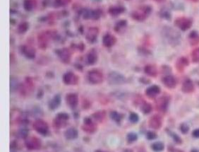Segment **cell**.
I'll list each match as a JSON object with an SVG mask.
<instances>
[{
  "instance_id": "1",
  "label": "cell",
  "mask_w": 199,
  "mask_h": 152,
  "mask_svg": "<svg viewBox=\"0 0 199 152\" xmlns=\"http://www.w3.org/2000/svg\"><path fill=\"white\" fill-rule=\"evenodd\" d=\"M163 35L165 40L171 45H177L180 42L181 35L174 28L165 27L163 29Z\"/></svg>"
},
{
  "instance_id": "2",
  "label": "cell",
  "mask_w": 199,
  "mask_h": 152,
  "mask_svg": "<svg viewBox=\"0 0 199 152\" xmlns=\"http://www.w3.org/2000/svg\"><path fill=\"white\" fill-rule=\"evenodd\" d=\"M151 11H152V9H151L150 6H142L139 7L138 9L134 10L132 12L131 17L136 21H145L148 16L150 14Z\"/></svg>"
},
{
  "instance_id": "3",
  "label": "cell",
  "mask_w": 199,
  "mask_h": 152,
  "mask_svg": "<svg viewBox=\"0 0 199 152\" xmlns=\"http://www.w3.org/2000/svg\"><path fill=\"white\" fill-rule=\"evenodd\" d=\"M107 81L111 85H121L126 82V78L119 72H112L107 76Z\"/></svg>"
},
{
  "instance_id": "4",
  "label": "cell",
  "mask_w": 199,
  "mask_h": 152,
  "mask_svg": "<svg viewBox=\"0 0 199 152\" xmlns=\"http://www.w3.org/2000/svg\"><path fill=\"white\" fill-rule=\"evenodd\" d=\"M88 79L91 84H99L103 81L104 76L100 70H93L88 73Z\"/></svg>"
},
{
  "instance_id": "5",
  "label": "cell",
  "mask_w": 199,
  "mask_h": 152,
  "mask_svg": "<svg viewBox=\"0 0 199 152\" xmlns=\"http://www.w3.org/2000/svg\"><path fill=\"white\" fill-rule=\"evenodd\" d=\"M174 23L176 26L183 31H187L192 26V21L191 19L184 16L177 18Z\"/></svg>"
},
{
  "instance_id": "6",
  "label": "cell",
  "mask_w": 199,
  "mask_h": 152,
  "mask_svg": "<svg viewBox=\"0 0 199 152\" xmlns=\"http://www.w3.org/2000/svg\"><path fill=\"white\" fill-rule=\"evenodd\" d=\"M52 37V31H45L41 33L38 37V45L41 49H45L48 45L49 40Z\"/></svg>"
},
{
  "instance_id": "7",
  "label": "cell",
  "mask_w": 199,
  "mask_h": 152,
  "mask_svg": "<svg viewBox=\"0 0 199 152\" xmlns=\"http://www.w3.org/2000/svg\"><path fill=\"white\" fill-rule=\"evenodd\" d=\"M33 129L42 135H46L48 132L49 127L47 123L42 120H37L33 125Z\"/></svg>"
},
{
  "instance_id": "8",
  "label": "cell",
  "mask_w": 199,
  "mask_h": 152,
  "mask_svg": "<svg viewBox=\"0 0 199 152\" xmlns=\"http://www.w3.org/2000/svg\"><path fill=\"white\" fill-rule=\"evenodd\" d=\"M26 146L30 150L39 149L41 147V141L36 137H31L28 138L26 141Z\"/></svg>"
},
{
  "instance_id": "9",
  "label": "cell",
  "mask_w": 199,
  "mask_h": 152,
  "mask_svg": "<svg viewBox=\"0 0 199 152\" xmlns=\"http://www.w3.org/2000/svg\"><path fill=\"white\" fill-rule=\"evenodd\" d=\"M69 119V115L67 113H59L54 120V125L57 127H62L65 126L66 122Z\"/></svg>"
},
{
  "instance_id": "10",
  "label": "cell",
  "mask_w": 199,
  "mask_h": 152,
  "mask_svg": "<svg viewBox=\"0 0 199 152\" xmlns=\"http://www.w3.org/2000/svg\"><path fill=\"white\" fill-rule=\"evenodd\" d=\"M63 81L66 85H76L78 82V77L73 72H67L63 76Z\"/></svg>"
},
{
  "instance_id": "11",
  "label": "cell",
  "mask_w": 199,
  "mask_h": 152,
  "mask_svg": "<svg viewBox=\"0 0 199 152\" xmlns=\"http://www.w3.org/2000/svg\"><path fill=\"white\" fill-rule=\"evenodd\" d=\"M162 124H163V120H162L161 117L158 115H155L151 117L148 122L150 127L155 129V130L160 129L162 126Z\"/></svg>"
},
{
  "instance_id": "12",
  "label": "cell",
  "mask_w": 199,
  "mask_h": 152,
  "mask_svg": "<svg viewBox=\"0 0 199 152\" xmlns=\"http://www.w3.org/2000/svg\"><path fill=\"white\" fill-rule=\"evenodd\" d=\"M58 56L60 58L61 62L65 64L70 62L71 57V54L70 50L67 48H63L58 52Z\"/></svg>"
},
{
  "instance_id": "13",
  "label": "cell",
  "mask_w": 199,
  "mask_h": 152,
  "mask_svg": "<svg viewBox=\"0 0 199 152\" xmlns=\"http://www.w3.org/2000/svg\"><path fill=\"white\" fill-rule=\"evenodd\" d=\"M98 33H99V31L96 27H91L88 28L87 33H86V40L89 42H94L97 40V38H98Z\"/></svg>"
},
{
  "instance_id": "14",
  "label": "cell",
  "mask_w": 199,
  "mask_h": 152,
  "mask_svg": "<svg viewBox=\"0 0 199 152\" xmlns=\"http://www.w3.org/2000/svg\"><path fill=\"white\" fill-rule=\"evenodd\" d=\"M82 129L88 133H93L96 130V126L91 118H86L84 120V125Z\"/></svg>"
},
{
  "instance_id": "15",
  "label": "cell",
  "mask_w": 199,
  "mask_h": 152,
  "mask_svg": "<svg viewBox=\"0 0 199 152\" xmlns=\"http://www.w3.org/2000/svg\"><path fill=\"white\" fill-rule=\"evenodd\" d=\"M65 100L66 103L72 108L76 107L78 103V97L76 93H68L66 95Z\"/></svg>"
},
{
  "instance_id": "16",
  "label": "cell",
  "mask_w": 199,
  "mask_h": 152,
  "mask_svg": "<svg viewBox=\"0 0 199 152\" xmlns=\"http://www.w3.org/2000/svg\"><path fill=\"white\" fill-rule=\"evenodd\" d=\"M169 104V100L167 97H161L158 98L155 102V105L157 109L159 110L160 111H165L167 109Z\"/></svg>"
},
{
  "instance_id": "17",
  "label": "cell",
  "mask_w": 199,
  "mask_h": 152,
  "mask_svg": "<svg viewBox=\"0 0 199 152\" xmlns=\"http://www.w3.org/2000/svg\"><path fill=\"white\" fill-rule=\"evenodd\" d=\"M22 52L29 59H33L36 57V49L32 46L24 45L22 47Z\"/></svg>"
},
{
  "instance_id": "18",
  "label": "cell",
  "mask_w": 199,
  "mask_h": 152,
  "mask_svg": "<svg viewBox=\"0 0 199 152\" xmlns=\"http://www.w3.org/2000/svg\"><path fill=\"white\" fill-rule=\"evenodd\" d=\"M117 42V39L113 35L111 34H106L103 37V44L105 47H112Z\"/></svg>"
},
{
  "instance_id": "19",
  "label": "cell",
  "mask_w": 199,
  "mask_h": 152,
  "mask_svg": "<svg viewBox=\"0 0 199 152\" xmlns=\"http://www.w3.org/2000/svg\"><path fill=\"white\" fill-rule=\"evenodd\" d=\"M163 82L164 85L169 88H174L177 85V80L172 75L165 76L163 79Z\"/></svg>"
},
{
  "instance_id": "20",
  "label": "cell",
  "mask_w": 199,
  "mask_h": 152,
  "mask_svg": "<svg viewBox=\"0 0 199 152\" xmlns=\"http://www.w3.org/2000/svg\"><path fill=\"white\" fill-rule=\"evenodd\" d=\"M101 16V12L100 10H87L83 14L84 19H98Z\"/></svg>"
},
{
  "instance_id": "21",
  "label": "cell",
  "mask_w": 199,
  "mask_h": 152,
  "mask_svg": "<svg viewBox=\"0 0 199 152\" xmlns=\"http://www.w3.org/2000/svg\"><path fill=\"white\" fill-rule=\"evenodd\" d=\"M160 88L158 86H156V85H153V86H150L146 91V95L150 98L156 97L158 94H160Z\"/></svg>"
},
{
  "instance_id": "22",
  "label": "cell",
  "mask_w": 199,
  "mask_h": 152,
  "mask_svg": "<svg viewBox=\"0 0 199 152\" xmlns=\"http://www.w3.org/2000/svg\"><path fill=\"white\" fill-rule=\"evenodd\" d=\"M181 90H182V91L184 93H192V92L194 91V85H193L191 80H190V79L185 80L182 84Z\"/></svg>"
},
{
  "instance_id": "23",
  "label": "cell",
  "mask_w": 199,
  "mask_h": 152,
  "mask_svg": "<svg viewBox=\"0 0 199 152\" xmlns=\"http://www.w3.org/2000/svg\"><path fill=\"white\" fill-rule=\"evenodd\" d=\"M188 65V60L187 58L184 57H181L177 60V64H176V67L177 70L179 72H182L184 70V68Z\"/></svg>"
},
{
  "instance_id": "24",
  "label": "cell",
  "mask_w": 199,
  "mask_h": 152,
  "mask_svg": "<svg viewBox=\"0 0 199 152\" xmlns=\"http://www.w3.org/2000/svg\"><path fill=\"white\" fill-rule=\"evenodd\" d=\"M144 72L147 75L152 77H155L158 75V69L153 65H148L144 68Z\"/></svg>"
},
{
  "instance_id": "25",
  "label": "cell",
  "mask_w": 199,
  "mask_h": 152,
  "mask_svg": "<svg viewBox=\"0 0 199 152\" xmlns=\"http://www.w3.org/2000/svg\"><path fill=\"white\" fill-rule=\"evenodd\" d=\"M64 136L67 139L73 140V139H76L78 137V131L74 127H71L64 132Z\"/></svg>"
},
{
  "instance_id": "26",
  "label": "cell",
  "mask_w": 199,
  "mask_h": 152,
  "mask_svg": "<svg viewBox=\"0 0 199 152\" xmlns=\"http://www.w3.org/2000/svg\"><path fill=\"white\" fill-rule=\"evenodd\" d=\"M188 40L192 46L198 45L199 44V34L198 32L191 31L188 35Z\"/></svg>"
},
{
  "instance_id": "27",
  "label": "cell",
  "mask_w": 199,
  "mask_h": 152,
  "mask_svg": "<svg viewBox=\"0 0 199 152\" xmlns=\"http://www.w3.org/2000/svg\"><path fill=\"white\" fill-rule=\"evenodd\" d=\"M125 9L121 6H112L109 9V14L112 16H117L119 14H122L124 12Z\"/></svg>"
},
{
  "instance_id": "28",
  "label": "cell",
  "mask_w": 199,
  "mask_h": 152,
  "mask_svg": "<svg viewBox=\"0 0 199 152\" xmlns=\"http://www.w3.org/2000/svg\"><path fill=\"white\" fill-rule=\"evenodd\" d=\"M61 103V98L59 95H56L49 103V108L51 110L57 108Z\"/></svg>"
},
{
  "instance_id": "29",
  "label": "cell",
  "mask_w": 199,
  "mask_h": 152,
  "mask_svg": "<svg viewBox=\"0 0 199 152\" xmlns=\"http://www.w3.org/2000/svg\"><path fill=\"white\" fill-rule=\"evenodd\" d=\"M36 6V0H24V8L28 11H31Z\"/></svg>"
},
{
  "instance_id": "30",
  "label": "cell",
  "mask_w": 199,
  "mask_h": 152,
  "mask_svg": "<svg viewBox=\"0 0 199 152\" xmlns=\"http://www.w3.org/2000/svg\"><path fill=\"white\" fill-rule=\"evenodd\" d=\"M127 26V21L126 20H121L116 24L114 26V31L117 33H120L122 31H124V28H126Z\"/></svg>"
},
{
  "instance_id": "31",
  "label": "cell",
  "mask_w": 199,
  "mask_h": 152,
  "mask_svg": "<svg viewBox=\"0 0 199 152\" xmlns=\"http://www.w3.org/2000/svg\"><path fill=\"white\" fill-rule=\"evenodd\" d=\"M19 87V82L17 78L11 77L10 78V90L11 92H14Z\"/></svg>"
},
{
  "instance_id": "32",
  "label": "cell",
  "mask_w": 199,
  "mask_h": 152,
  "mask_svg": "<svg viewBox=\"0 0 199 152\" xmlns=\"http://www.w3.org/2000/svg\"><path fill=\"white\" fill-rule=\"evenodd\" d=\"M98 60V56H97L96 52L95 51H91L87 56V62L88 65H93L97 62Z\"/></svg>"
},
{
  "instance_id": "33",
  "label": "cell",
  "mask_w": 199,
  "mask_h": 152,
  "mask_svg": "<svg viewBox=\"0 0 199 152\" xmlns=\"http://www.w3.org/2000/svg\"><path fill=\"white\" fill-rule=\"evenodd\" d=\"M93 118L97 122H103L105 118V111H98L93 115Z\"/></svg>"
},
{
  "instance_id": "34",
  "label": "cell",
  "mask_w": 199,
  "mask_h": 152,
  "mask_svg": "<svg viewBox=\"0 0 199 152\" xmlns=\"http://www.w3.org/2000/svg\"><path fill=\"white\" fill-rule=\"evenodd\" d=\"M153 151L156 152H160L162 151L164 149V144L163 143H162L161 141H158V142L153 143L151 146Z\"/></svg>"
},
{
  "instance_id": "35",
  "label": "cell",
  "mask_w": 199,
  "mask_h": 152,
  "mask_svg": "<svg viewBox=\"0 0 199 152\" xmlns=\"http://www.w3.org/2000/svg\"><path fill=\"white\" fill-rule=\"evenodd\" d=\"M110 118L115 122H117V123H119L122 119L123 116L121 115L120 113L117 112V111H112L110 113Z\"/></svg>"
},
{
  "instance_id": "36",
  "label": "cell",
  "mask_w": 199,
  "mask_h": 152,
  "mask_svg": "<svg viewBox=\"0 0 199 152\" xmlns=\"http://www.w3.org/2000/svg\"><path fill=\"white\" fill-rule=\"evenodd\" d=\"M29 29V24L26 22H23L19 25L17 31L19 33H25Z\"/></svg>"
},
{
  "instance_id": "37",
  "label": "cell",
  "mask_w": 199,
  "mask_h": 152,
  "mask_svg": "<svg viewBox=\"0 0 199 152\" xmlns=\"http://www.w3.org/2000/svg\"><path fill=\"white\" fill-rule=\"evenodd\" d=\"M141 110L145 114H148L152 111V106L148 103H144L141 106Z\"/></svg>"
},
{
  "instance_id": "38",
  "label": "cell",
  "mask_w": 199,
  "mask_h": 152,
  "mask_svg": "<svg viewBox=\"0 0 199 152\" xmlns=\"http://www.w3.org/2000/svg\"><path fill=\"white\" fill-rule=\"evenodd\" d=\"M192 61L193 62H199V48L195 49L191 53Z\"/></svg>"
},
{
  "instance_id": "39",
  "label": "cell",
  "mask_w": 199,
  "mask_h": 152,
  "mask_svg": "<svg viewBox=\"0 0 199 152\" xmlns=\"http://www.w3.org/2000/svg\"><path fill=\"white\" fill-rule=\"evenodd\" d=\"M137 139H138V136H137L136 134L133 133V132H131V133L128 134L127 141L129 143H132V142H133V141H136Z\"/></svg>"
},
{
  "instance_id": "40",
  "label": "cell",
  "mask_w": 199,
  "mask_h": 152,
  "mask_svg": "<svg viewBox=\"0 0 199 152\" xmlns=\"http://www.w3.org/2000/svg\"><path fill=\"white\" fill-rule=\"evenodd\" d=\"M69 1L70 0H55L54 4L56 6H63L68 4Z\"/></svg>"
},
{
  "instance_id": "41",
  "label": "cell",
  "mask_w": 199,
  "mask_h": 152,
  "mask_svg": "<svg viewBox=\"0 0 199 152\" xmlns=\"http://www.w3.org/2000/svg\"><path fill=\"white\" fill-rule=\"evenodd\" d=\"M129 120L131 123H136L138 121L139 117L136 113H131L129 115Z\"/></svg>"
},
{
  "instance_id": "42",
  "label": "cell",
  "mask_w": 199,
  "mask_h": 152,
  "mask_svg": "<svg viewBox=\"0 0 199 152\" xmlns=\"http://www.w3.org/2000/svg\"><path fill=\"white\" fill-rule=\"evenodd\" d=\"M146 137L149 140H153L157 137V134L154 132H148L147 134H146Z\"/></svg>"
},
{
  "instance_id": "43",
  "label": "cell",
  "mask_w": 199,
  "mask_h": 152,
  "mask_svg": "<svg viewBox=\"0 0 199 152\" xmlns=\"http://www.w3.org/2000/svg\"><path fill=\"white\" fill-rule=\"evenodd\" d=\"M28 134H29V130L26 129H21L19 131V135L21 137L26 138L28 137Z\"/></svg>"
},
{
  "instance_id": "44",
  "label": "cell",
  "mask_w": 199,
  "mask_h": 152,
  "mask_svg": "<svg viewBox=\"0 0 199 152\" xmlns=\"http://www.w3.org/2000/svg\"><path fill=\"white\" fill-rule=\"evenodd\" d=\"M180 130L183 134H186L189 130V127L186 124H182L180 126Z\"/></svg>"
},
{
  "instance_id": "45",
  "label": "cell",
  "mask_w": 199,
  "mask_h": 152,
  "mask_svg": "<svg viewBox=\"0 0 199 152\" xmlns=\"http://www.w3.org/2000/svg\"><path fill=\"white\" fill-rule=\"evenodd\" d=\"M173 139H174V140L177 143V144H181V139H180V137L177 135V134H173Z\"/></svg>"
},
{
  "instance_id": "46",
  "label": "cell",
  "mask_w": 199,
  "mask_h": 152,
  "mask_svg": "<svg viewBox=\"0 0 199 152\" xmlns=\"http://www.w3.org/2000/svg\"><path fill=\"white\" fill-rule=\"evenodd\" d=\"M192 135L195 138H199V129H196V130L193 131V133H192Z\"/></svg>"
},
{
  "instance_id": "47",
  "label": "cell",
  "mask_w": 199,
  "mask_h": 152,
  "mask_svg": "<svg viewBox=\"0 0 199 152\" xmlns=\"http://www.w3.org/2000/svg\"><path fill=\"white\" fill-rule=\"evenodd\" d=\"M122 152H133V151H132V150H131V149H126Z\"/></svg>"
},
{
  "instance_id": "48",
  "label": "cell",
  "mask_w": 199,
  "mask_h": 152,
  "mask_svg": "<svg viewBox=\"0 0 199 152\" xmlns=\"http://www.w3.org/2000/svg\"><path fill=\"white\" fill-rule=\"evenodd\" d=\"M154 1H157V2H163V1H165V0H154Z\"/></svg>"
},
{
  "instance_id": "49",
  "label": "cell",
  "mask_w": 199,
  "mask_h": 152,
  "mask_svg": "<svg viewBox=\"0 0 199 152\" xmlns=\"http://www.w3.org/2000/svg\"><path fill=\"white\" fill-rule=\"evenodd\" d=\"M190 1H193V2H198V1H199V0H190Z\"/></svg>"
},
{
  "instance_id": "50",
  "label": "cell",
  "mask_w": 199,
  "mask_h": 152,
  "mask_svg": "<svg viewBox=\"0 0 199 152\" xmlns=\"http://www.w3.org/2000/svg\"><path fill=\"white\" fill-rule=\"evenodd\" d=\"M191 152H198V150H196V149H193Z\"/></svg>"
},
{
  "instance_id": "51",
  "label": "cell",
  "mask_w": 199,
  "mask_h": 152,
  "mask_svg": "<svg viewBox=\"0 0 199 152\" xmlns=\"http://www.w3.org/2000/svg\"><path fill=\"white\" fill-rule=\"evenodd\" d=\"M96 152H104V151H100V150H98V151H96Z\"/></svg>"
},
{
  "instance_id": "52",
  "label": "cell",
  "mask_w": 199,
  "mask_h": 152,
  "mask_svg": "<svg viewBox=\"0 0 199 152\" xmlns=\"http://www.w3.org/2000/svg\"><path fill=\"white\" fill-rule=\"evenodd\" d=\"M179 152H182V151H179Z\"/></svg>"
}]
</instances>
